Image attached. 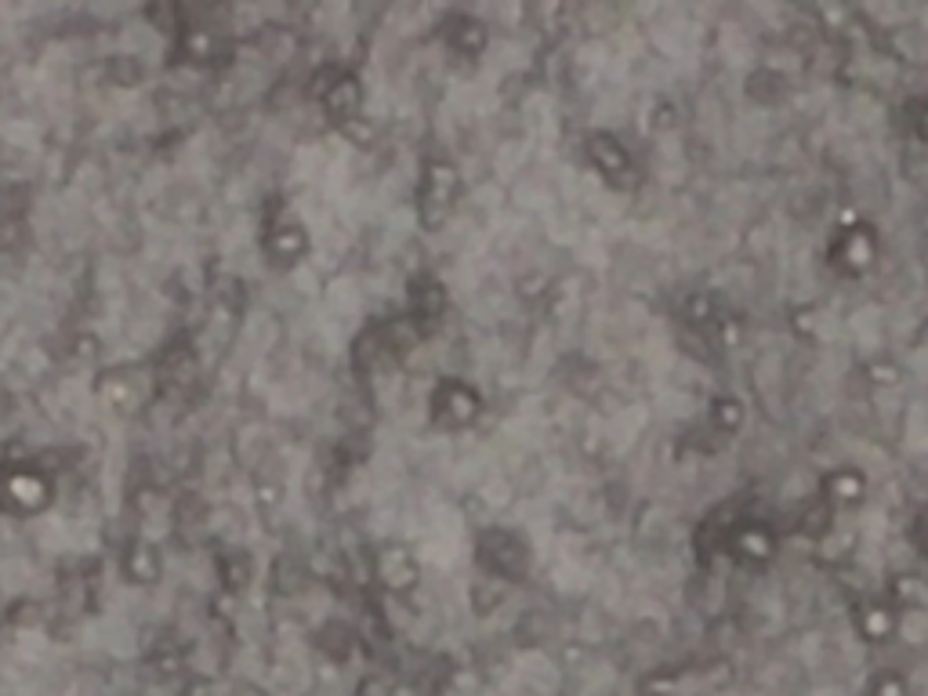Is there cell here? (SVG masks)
<instances>
[{
    "label": "cell",
    "instance_id": "1",
    "mask_svg": "<svg viewBox=\"0 0 928 696\" xmlns=\"http://www.w3.org/2000/svg\"><path fill=\"white\" fill-rule=\"evenodd\" d=\"M461 196V174L450 164H428V174L421 182V196H417V211H421L425 229H443V222L454 214Z\"/></svg>",
    "mask_w": 928,
    "mask_h": 696
},
{
    "label": "cell",
    "instance_id": "2",
    "mask_svg": "<svg viewBox=\"0 0 928 696\" xmlns=\"http://www.w3.org/2000/svg\"><path fill=\"white\" fill-rule=\"evenodd\" d=\"M479 414H483L479 392L468 388L464 381H443V385L436 388V396H432L436 425L450 428V432H464V428H472L479 421Z\"/></svg>",
    "mask_w": 928,
    "mask_h": 696
},
{
    "label": "cell",
    "instance_id": "3",
    "mask_svg": "<svg viewBox=\"0 0 928 696\" xmlns=\"http://www.w3.org/2000/svg\"><path fill=\"white\" fill-rule=\"evenodd\" d=\"M831 258H834V265H838L842 272H849V276L867 272L870 265H874V258H878V240H874V232H870L867 225L845 229L842 236L834 240Z\"/></svg>",
    "mask_w": 928,
    "mask_h": 696
},
{
    "label": "cell",
    "instance_id": "4",
    "mask_svg": "<svg viewBox=\"0 0 928 696\" xmlns=\"http://www.w3.org/2000/svg\"><path fill=\"white\" fill-rule=\"evenodd\" d=\"M479 562L501 577H519L526 570V548H522L512 533L490 530L479 537Z\"/></svg>",
    "mask_w": 928,
    "mask_h": 696
},
{
    "label": "cell",
    "instance_id": "5",
    "mask_svg": "<svg viewBox=\"0 0 928 696\" xmlns=\"http://www.w3.org/2000/svg\"><path fill=\"white\" fill-rule=\"evenodd\" d=\"M588 156L610 185H624L631 178V160H628V153H624V146L617 142V138L591 135L588 138Z\"/></svg>",
    "mask_w": 928,
    "mask_h": 696
},
{
    "label": "cell",
    "instance_id": "6",
    "mask_svg": "<svg viewBox=\"0 0 928 696\" xmlns=\"http://www.w3.org/2000/svg\"><path fill=\"white\" fill-rule=\"evenodd\" d=\"M729 552L744 562H765V559H773L776 541L769 530L758 526V522H744V526H736L733 537H729Z\"/></svg>",
    "mask_w": 928,
    "mask_h": 696
},
{
    "label": "cell",
    "instance_id": "7",
    "mask_svg": "<svg viewBox=\"0 0 928 696\" xmlns=\"http://www.w3.org/2000/svg\"><path fill=\"white\" fill-rule=\"evenodd\" d=\"M823 490H827V501L834 504H856L863 497V475L860 472H834L827 483H823Z\"/></svg>",
    "mask_w": 928,
    "mask_h": 696
},
{
    "label": "cell",
    "instance_id": "8",
    "mask_svg": "<svg viewBox=\"0 0 928 696\" xmlns=\"http://www.w3.org/2000/svg\"><path fill=\"white\" fill-rule=\"evenodd\" d=\"M892 624H896V617H892L889 606H867L860 613V628H863V635L870 638V642H881V638L892 631Z\"/></svg>",
    "mask_w": 928,
    "mask_h": 696
},
{
    "label": "cell",
    "instance_id": "9",
    "mask_svg": "<svg viewBox=\"0 0 928 696\" xmlns=\"http://www.w3.org/2000/svg\"><path fill=\"white\" fill-rule=\"evenodd\" d=\"M910 124H914V135L925 138V142H928V98H925V102H918V106H914Z\"/></svg>",
    "mask_w": 928,
    "mask_h": 696
}]
</instances>
